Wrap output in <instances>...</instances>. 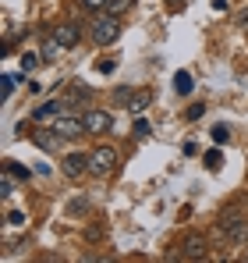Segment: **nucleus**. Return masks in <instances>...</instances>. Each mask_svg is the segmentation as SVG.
Segmentation results:
<instances>
[{
  "label": "nucleus",
  "instance_id": "f257e3e1",
  "mask_svg": "<svg viewBox=\"0 0 248 263\" xmlns=\"http://www.w3.org/2000/svg\"><path fill=\"white\" fill-rule=\"evenodd\" d=\"M216 231H220L227 242L241 246V242L248 238V217H245V214H238V210H223L220 220H216Z\"/></svg>",
  "mask_w": 248,
  "mask_h": 263
},
{
  "label": "nucleus",
  "instance_id": "f03ea898",
  "mask_svg": "<svg viewBox=\"0 0 248 263\" xmlns=\"http://www.w3.org/2000/svg\"><path fill=\"white\" fill-rule=\"evenodd\" d=\"M114 167H117V153L110 146H99V149L89 153V171L92 175H110Z\"/></svg>",
  "mask_w": 248,
  "mask_h": 263
},
{
  "label": "nucleus",
  "instance_id": "7ed1b4c3",
  "mask_svg": "<svg viewBox=\"0 0 248 263\" xmlns=\"http://www.w3.org/2000/svg\"><path fill=\"white\" fill-rule=\"evenodd\" d=\"M121 36V22L110 14V18H99V22H92V40L99 46H110L114 40Z\"/></svg>",
  "mask_w": 248,
  "mask_h": 263
},
{
  "label": "nucleus",
  "instance_id": "20e7f679",
  "mask_svg": "<svg viewBox=\"0 0 248 263\" xmlns=\"http://www.w3.org/2000/svg\"><path fill=\"white\" fill-rule=\"evenodd\" d=\"M82 121H85V132H89V135H103V132L114 128V118H110L107 110H96V107H89V110H85Z\"/></svg>",
  "mask_w": 248,
  "mask_h": 263
},
{
  "label": "nucleus",
  "instance_id": "39448f33",
  "mask_svg": "<svg viewBox=\"0 0 248 263\" xmlns=\"http://www.w3.org/2000/svg\"><path fill=\"white\" fill-rule=\"evenodd\" d=\"M64 110H68L64 100H46V103H39V107L32 110V121H39V125H53Z\"/></svg>",
  "mask_w": 248,
  "mask_h": 263
},
{
  "label": "nucleus",
  "instance_id": "423d86ee",
  "mask_svg": "<svg viewBox=\"0 0 248 263\" xmlns=\"http://www.w3.org/2000/svg\"><path fill=\"white\" fill-rule=\"evenodd\" d=\"M177 256H181V260H202V256H206V238H202V235H188V238L177 246Z\"/></svg>",
  "mask_w": 248,
  "mask_h": 263
},
{
  "label": "nucleus",
  "instance_id": "0eeeda50",
  "mask_svg": "<svg viewBox=\"0 0 248 263\" xmlns=\"http://www.w3.org/2000/svg\"><path fill=\"white\" fill-rule=\"evenodd\" d=\"M53 132L64 135V139H78V135L85 132V121H82V118H68V114H60V118L53 121Z\"/></svg>",
  "mask_w": 248,
  "mask_h": 263
},
{
  "label": "nucleus",
  "instance_id": "6e6552de",
  "mask_svg": "<svg viewBox=\"0 0 248 263\" xmlns=\"http://www.w3.org/2000/svg\"><path fill=\"white\" fill-rule=\"evenodd\" d=\"M53 40L60 50H71V46L78 43V25L75 22H60V25H53Z\"/></svg>",
  "mask_w": 248,
  "mask_h": 263
},
{
  "label": "nucleus",
  "instance_id": "1a4fd4ad",
  "mask_svg": "<svg viewBox=\"0 0 248 263\" xmlns=\"http://www.w3.org/2000/svg\"><path fill=\"white\" fill-rule=\"evenodd\" d=\"M89 171V157L85 153H71V157H64V175L68 178H82Z\"/></svg>",
  "mask_w": 248,
  "mask_h": 263
},
{
  "label": "nucleus",
  "instance_id": "9d476101",
  "mask_svg": "<svg viewBox=\"0 0 248 263\" xmlns=\"http://www.w3.org/2000/svg\"><path fill=\"white\" fill-rule=\"evenodd\" d=\"M32 142L39 146L43 153H57V149H60V139H57V132H53V128H50V132H36Z\"/></svg>",
  "mask_w": 248,
  "mask_h": 263
},
{
  "label": "nucleus",
  "instance_id": "9b49d317",
  "mask_svg": "<svg viewBox=\"0 0 248 263\" xmlns=\"http://www.w3.org/2000/svg\"><path fill=\"white\" fill-rule=\"evenodd\" d=\"M149 103H153V89H135V96L128 100V110L131 114H142Z\"/></svg>",
  "mask_w": 248,
  "mask_h": 263
},
{
  "label": "nucleus",
  "instance_id": "f8f14e48",
  "mask_svg": "<svg viewBox=\"0 0 248 263\" xmlns=\"http://www.w3.org/2000/svg\"><path fill=\"white\" fill-rule=\"evenodd\" d=\"M4 171H11L18 181H29V178H32V171H29L25 164H14V160H4Z\"/></svg>",
  "mask_w": 248,
  "mask_h": 263
},
{
  "label": "nucleus",
  "instance_id": "ddd939ff",
  "mask_svg": "<svg viewBox=\"0 0 248 263\" xmlns=\"http://www.w3.org/2000/svg\"><path fill=\"white\" fill-rule=\"evenodd\" d=\"M14 189H18V178L11 175V171H4L0 175V196H14Z\"/></svg>",
  "mask_w": 248,
  "mask_h": 263
},
{
  "label": "nucleus",
  "instance_id": "4468645a",
  "mask_svg": "<svg viewBox=\"0 0 248 263\" xmlns=\"http://www.w3.org/2000/svg\"><path fill=\"white\" fill-rule=\"evenodd\" d=\"M174 89H177L181 96H188V92H192V75H188V71H177V75H174Z\"/></svg>",
  "mask_w": 248,
  "mask_h": 263
},
{
  "label": "nucleus",
  "instance_id": "2eb2a0df",
  "mask_svg": "<svg viewBox=\"0 0 248 263\" xmlns=\"http://www.w3.org/2000/svg\"><path fill=\"white\" fill-rule=\"evenodd\" d=\"M131 7H135V0H110V4H107V11H110L114 18H121L124 11H131Z\"/></svg>",
  "mask_w": 248,
  "mask_h": 263
},
{
  "label": "nucleus",
  "instance_id": "dca6fc26",
  "mask_svg": "<svg viewBox=\"0 0 248 263\" xmlns=\"http://www.w3.org/2000/svg\"><path fill=\"white\" fill-rule=\"evenodd\" d=\"M131 96H135V89H131V86L114 89V103H117V107H128V100H131Z\"/></svg>",
  "mask_w": 248,
  "mask_h": 263
},
{
  "label": "nucleus",
  "instance_id": "f3484780",
  "mask_svg": "<svg viewBox=\"0 0 248 263\" xmlns=\"http://www.w3.org/2000/svg\"><path fill=\"white\" fill-rule=\"evenodd\" d=\"M206 167L209 171H220V167H223V153H220V149H209L206 153Z\"/></svg>",
  "mask_w": 248,
  "mask_h": 263
},
{
  "label": "nucleus",
  "instance_id": "a211bd4d",
  "mask_svg": "<svg viewBox=\"0 0 248 263\" xmlns=\"http://www.w3.org/2000/svg\"><path fill=\"white\" fill-rule=\"evenodd\" d=\"M149 121H146V118H138V114H135V128H131V135H135V139H146V135H149Z\"/></svg>",
  "mask_w": 248,
  "mask_h": 263
},
{
  "label": "nucleus",
  "instance_id": "6ab92c4d",
  "mask_svg": "<svg viewBox=\"0 0 248 263\" xmlns=\"http://www.w3.org/2000/svg\"><path fill=\"white\" fill-rule=\"evenodd\" d=\"M14 82H18L14 75H4V79H0V96H4V100H11V92H14Z\"/></svg>",
  "mask_w": 248,
  "mask_h": 263
},
{
  "label": "nucleus",
  "instance_id": "aec40b11",
  "mask_svg": "<svg viewBox=\"0 0 248 263\" xmlns=\"http://www.w3.org/2000/svg\"><path fill=\"white\" fill-rule=\"evenodd\" d=\"M57 50H60V46H57V40H53V36H50V40H46V46H43V61H53V57H57Z\"/></svg>",
  "mask_w": 248,
  "mask_h": 263
},
{
  "label": "nucleus",
  "instance_id": "412c9836",
  "mask_svg": "<svg viewBox=\"0 0 248 263\" xmlns=\"http://www.w3.org/2000/svg\"><path fill=\"white\" fill-rule=\"evenodd\" d=\"M209 135H213V142H216V146H223V142H227V139H231V132L223 128V125H216V128L209 132Z\"/></svg>",
  "mask_w": 248,
  "mask_h": 263
},
{
  "label": "nucleus",
  "instance_id": "4be33fe9",
  "mask_svg": "<svg viewBox=\"0 0 248 263\" xmlns=\"http://www.w3.org/2000/svg\"><path fill=\"white\" fill-rule=\"evenodd\" d=\"M39 61H43V57H36V53H22V71H32Z\"/></svg>",
  "mask_w": 248,
  "mask_h": 263
},
{
  "label": "nucleus",
  "instance_id": "5701e85b",
  "mask_svg": "<svg viewBox=\"0 0 248 263\" xmlns=\"http://www.w3.org/2000/svg\"><path fill=\"white\" fill-rule=\"evenodd\" d=\"M7 224H14V228H25V214H22V210H11V214H7Z\"/></svg>",
  "mask_w": 248,
  "mask_h": 263
},
{
  "label": "nucleus",
  "instance_id": "b1692460",
  "mask_svg": "<svg viewBox=\"0 0 248 263\" xmlns=\"http://www.w3.org/2000/svg\"><path fill=\"white\" fill-rule=\"evenodd\" d=\"M202 114H206V107H202V103H195V107H188V121H199Z\"/></svg>",
  "mask_w": 248,
  "mask_h": 263
},
{
  "label": "nucleus",
  "instance_id": "393cba45",
  "mask_svg": "<svg viewBox=\"0 0 248 263\" xmlns=\"http://www.w3.org/2000/svg\"><path fill=\"white\" fill-rule=\"evenodd\" d=\"M85 7H89V11H107V4H110V0H82Z\"/></svg>",
  "mask_w": 248,
  "mask_h": 263
},
{
  "label": "nucleus",
  "instance_id": "a878e982",
  "mask_svg": "<svg viewBox=\"0 0 248 263\" xmlns=\"http://www.w3.org/2000/svg\"><path fill=\"white\" fill-rule=\"evenodd\" d=\"M96 68H99V71H103V75H110V71H114V68H117V61H114V57H110V61H99V64H96Z\"/></svg>",
  "mask_w": 248,
  "mask_h": 263
},
{
  "label": "nucleus",
  "instance_id": "bb28decb",
  "mask_svg": "<svg viewBox=\"0 0 248 263\" xmlns=\"http://www.w3.org/2000/svg\"><path fill=\"white\" fill-rule=\"evenodd\" d=\"M213 11H227V0H213Z\"/></svg>",
  "mask_w": 248,
  "mask_h": 263
},
{
  "label": "nucleus",
  "instance_id": "cd10ccee",
  "mask_svg": "<svg viewBox=\"0 0 248 263\" xmlns=\"http://www.w3.org/2000/svg\"><path fill=\"white\" fill-rule=\"evenodd\" d=\"M167 4H170V11H181L184 7V0H167Z\"/></svg>",
  "mask_w": 248,
  "mask_h": 263
},
{
  "label": "nucleus",
  "instance_id": "c85d7f7f",
  "mask_svg": "<svg viewBox=\"0 0 248 263\" xmlns=\"http://www.w3.org/2000/svg\"><path fill=\"white\" fill-rule=\"evenodd\" d=\"M245 29H248V14H245Z\"/></svg>",
  "mask_w": 248,
  "mask_h": 263
}]
</instances>
